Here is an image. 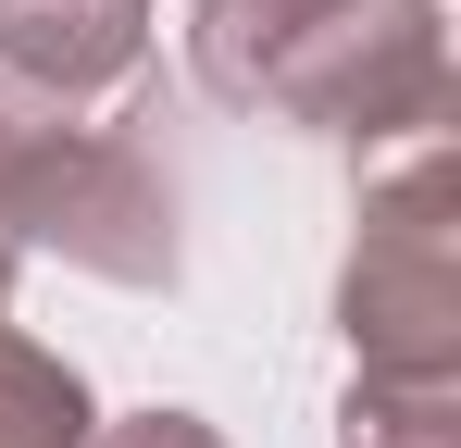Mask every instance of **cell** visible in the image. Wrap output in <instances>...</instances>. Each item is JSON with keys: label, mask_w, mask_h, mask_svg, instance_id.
Listing matches in <instances>:
<instances>
[{"label": "cell", "mask_w": 461, "mask_h": 448, "mask_svg": "<svg viewBox=\"0 0 461 448\" xmlns=\"http://www.w3.org/2000/svg\"><path fill=\"white\" fill-rule=\"evenodd\" d=\"M150 75V0H0V87L38 112H87Z\"/></svg>", "instance_id": "277c9868"}, {"label": "cell", "mask_w": 461, "mask_h": 448, "mask_svg": "<svg viewBox=\"0 0 461 448\" xmlns=\"http://www.w3.org/2000/svg\"><path fill=\"white\" fill-rule=\"evenodd\" d=\"M100 436V399L63 349H38L25 324H0V448H87Z\"/></svg>", "instance_id": "5b68a950"}, {"label": "cell", "mask_w": 461, "mask_h": 448, "mask_svg": "<svg viewBox=\"0 0 461 448\" xmlns=\"http://www.w3.org/2000/svg\"><path fill=\"white\" fill-rule=\"evenodd\" d=\"M87 448H225V424H200V411H100Z\"/></svg>", "instance_id": "52a82bcc"}, {"label": "cell", "mask_w": 461, "mask_h": 448, "mask_svg": "<svg viewBox=\"0 0 461 448\" xmlns=\"http://www.w3.org/2000/svg\"><path fill=\"white\" fill-rule=\"evenodd\" d=\"M337 448H461V386H386V373H349Z\"/></svg>", "instance_id": "8992f818"}, {"label": "cell", "mask_w": 461, "mask_h": 448, "mask_svg": "<svg viewBox=\"0 0 461 448\" xmlns=\"http://www.w3.org/2000/svg\"><path fill=\"white\" fill-rule=\"evenodd\" d=\"M187 75L225 112H275L337 149H411L449 125V0H200Z\"/></svg>", "instance_id": "6da1fadb"}, {"label": "cell", "mask_w": 461, "mask_h": 448, "mask_svg": "<svg viewBox=\"0 0 461 448\" xmlns=\"http://www.w3.org/2000/svg\"><path fill=\"white\" fill-rule=\"evenodd\" d=\"M0 249L13 262H76L100 287H175L187 237H175V175L138 138L100 125H38L0 112Z\"/></svg>", "instance_id": "3957f363"}, {"label": "cell", "mask_w": 461, "mask_h": 448, "mask_svg": "<svg viewBox=\"0 0 461 448\" xmlns=\"http://www.w3.org/2000/svg\"><path fill=\"white\" fill-rule=\"evenodd\" d=\"M337 336L386 386H461V162H449V125L411 138L362 187V237L337 262Z\"/></svg>", "instance_id": "7a4b0ae2"}, {"label": "cell", "mask_w": 461, "mask_h": 448, "mask_svg": "<svg viewBox=\"0 0 461 448\" xmlns=\"http://www.w3.org/2000/svg\"><path fill=\"white\" fill-rule=\"evenodd\" d=\"M13 274H25V262H13V249H0V299H13Z\"/></svg>", "instance_id": "ba28073f"}]
</instances>
